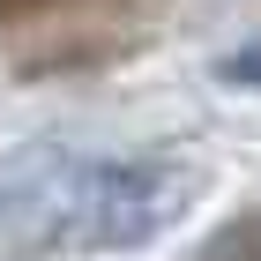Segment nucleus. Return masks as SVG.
I'll list each match as a JSON object with an SVG mask.
<instances>
[{
    "label": "nucleus",
    "mask_w": 261,
    "mask_h": 261,
    "mask_svg": "<svg viewBox=\"0 0 261 261\" xmlns=\"http://www.w3.org/2000/svg\"><path fill=\"white\" fill-rule=\"evenodd\" d=\"M201 172L172 157H0V246L15 254H142L194 209Z\"/></svg>",
    "instance_id": "nucleus-1"
},
{
    "label": "nucleus",
    "mask_w": 261,
    "mask_h": 261,
    "mask_svg": "<svg viewBox=\"0 0 261 261\" xmlns=\"http://www.w3.org/2000/svg\"><path fill=\"white\" fill-rule=\"evenodd\" d=\"M187 261H261V209H239L231 224H217Z\"/></svg>",
    "instance_id": "nucleus-2"
},
{
    "label": "nucleus",
    "mask_w": 261,
    "mask_h": 261,
    "mask_svg": "<svg viewBox=\"0 0 261 261\" xmlns=\"http://www.w3.org/2000/svg\"><path fill=\"white\" fill-rule=\"evenodd\" d=\"M0 15H8V0H0Z\"/></svg>",
    "instance_id": "nucleus-3"
}]
</instances>
